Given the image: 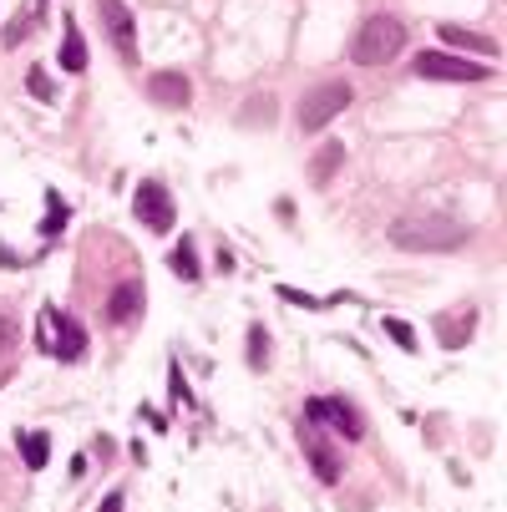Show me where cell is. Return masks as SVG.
<instances>
[{
    "label": "cell",
    "instance_id": "cell-1",
    "mask_svg": "<svg viewBox=\"0 0 507 512\" xmlns=\"http://www.w3.org/2000/svg\"><path fill=\"white\" fill-rule=\"evenodd\" d=\"M391 244L411 249V254H452L467 244V229L457 218H437V213H406L391 224Z\"/></svg>",
    "mask_w": 507,
    "mask_h": 512
},
{
    "label": "cell",
    "instance_id": "cell-2",
    "mask_svg": "<svg viewBox=\"0 0 507 512\" xmlns=\"http://www.w3.org/2000/svg\"><path fill=\"white\" fill-rule=\"evenodd\" d=\"M401 51H406V21H401V16H386V11H376V16L360 21V31H355V41H350L355 66H386V61H396Z\"/></svg>",
    "mask_w": 507,
    "mask_h": 512
},
{
    "label": "cell",
    "instance_id": "cell-3",
    "mask_svg": "<svg viewBox=\"0 0 507 512\" xmlns=\"http://www.w3.org/2000/svg\"><path fill=\"white\" fill-rule=\"evenodd\" d=\"M350 82H320V87H310L305 97H300V112H295V122H300V132L305 137H315V132H325L345 107H350Z\"/></svg>",
    "mask_w": 507,
    "mask_h": 512
},
{
    "label": "cell",
    "instance_id": "cell-4",
    "mask_svg": "<svg viewBox=\"0 0 507 512\" xmlns=\"http://www.w3.org/2000/svg\"><path fill=\"white\" fill-rule=\"evenodd\" d=\"M416 77L421 82H457V87H467V82H487L492 66L452 56V51H426V56H416Z\"/></svg>",
    "mask_w": 507,
    "mask_h": 512
},
{
    "label": "cell",
    "instance_id": "cell-5",
    "mask_svg": "<svg viewBox=\"0 0 507 512\" xmlns=\"http://www.w3.org/2000/svg\"><path fill=\"white\" fill-rule=\"evenodd\" d=\"M300 416H315L320 426H330L335 436H345V442H360V436H366L360 406H355V401H345V396H315V401H305V411H300Z\"/></svg>",
    "mask_w": 507,
    "mask_h": 512
},
{
    "label": "cell",
    "instance_id": "cell-6",
    "mask_svg": "<svg viewBox=\"0 0 507 512\" xmlns=\"http://www.w3.org/2000/svg\"><path fill=\"white\" fill-rule=\"evenodd\" d=\"M132 213L148 224L153 234H168L173 224H178V208H173V193L158 183V178H142L137 183V193H132Z\"/></svg>",
    "mask_w": 507,
    "mask_h": 512
},
{
    "label": "cell",
    "instance_id": "cell-7",
    "mask_svg": "<svg viewBox=\"0 0 507 512\" xmlns=\"http://www.w3.org/2000/svg\"><path fill=\"white\" fill-rule=\"evenodd\" d=\"M300 447H305L315 477H320L325 487H335V482H340V452H335V442L325 436V426H320L315 416H300Z\"/></svg>",
    "mask_w": 507,
    "mask_h": 512
},
{
    "label": "cell",
    "instance_id": "cell-8",
    "mask_svg": "<svg viewBox=\"0 0 507 512\" xmlns=\"http://www.w3.org/2000/svg\"><path fill=\"white\" fill-rule=\"evenodd\" d=\"M41 330L51 335V340H46V350H51V355H61L66 365L87 355V330H82L77 320H71V315H61V310H51V305H46V310H41Z\"/></svg>",
    "mask_w": 507,
    "mask_h": 512
},
{
    "label": "cell",
    "instance_id": "cell-9",
    "mask_svg": "<svg viewBox=\"0 0 507 512\" xmlns=\"http://www.w3.org/2000/svg\"><path fill=\"white\" fill-rule=\"evenodd\" d=\"M97 16H102L112 46L122 51V61H137V21L127 11V0H97Z\"/></svg>",
    "mask_w": 507,
    "mask_h": 512
},
{
    "label": "cell",
    "instance_id": "cell-10",
    "mask_svg": "<svg viewBox=\"0 0 507 512\" xmlns=\"http://www.w3.org/2000/svg\"><path fill=\"white\" fill-rule=\"evenodd\" d=\"M142 300H148V295H142V284H137V279L117 284V289H112V300H107V325L127 330V325L142 315Z\"/></svg>",
    "mask_w": 507,
    "mask_h": 512
},
{
    "label": "cell",
    "instance_id": "cell-11",
    "mask_svg": "<svg viewBox=\"0 0 507 512\" xmlns=\"http://www.w3.org/2000/svg\"><path fill=\"white\" fill-rule=\"evenodd\" d=\"M148 97L158 107H188L193 102V87H188L183 71H153V77H148Z\"/></svg>",
    "mask_w": 507,
    "mask_h": 512
},
{
    "label": "cell",
    "instance_id": "cell-12",
    "mask_svg": "<svg viewBox=\"0 0 507 512\" xmlns=\"http://www.w3.org/2000/svg\"><path fill=\"white\" fill-rule=\"evenodd\" d=\"M61 71H87V41H82V26L77 16H61Z\"/></svg>",
    "mask_w": 507,
    "mask_h": 512
},
{
    "label": "cell",
    "instance_id": "cell-13",
    "mask_svg": "<svg viewBox=\"0 0 507 512\" xmlns=\"http://www.w3.org/2000/svg\"><path fill=\"white\" fill-rule=\"evenodd\" d=\"M442 41L452 46V51H472V56H497V41L492 36H482V31H467V26H442Z\"/></svg>",
    "mask_w": 507,
    "mask_h": 512
},
{
    "label": "cell",
    "instance_id": "cell-14",
    "mask_svg": "<svg viewBox=\"0 0 507 512\" xmlns=\"http://www.w3.org/2000/svg\"><path fill=\"white\" fill-rule=\"evenodd\" d=\"M472 325H477V310H457V315H442L437 335H442V345H447V350H462V345H467V335H472Z\"/></svg>",
    "mask_w": 507,
    "mask_h": 512
},
{
    "label": "cell",
    "instance_id": "cell-15",
    "mask_svg": "<svg viewBox=\"0 0 507 512\" xmlns=\"http://www.w3.org/2000/svg\"><path fill=\"white\" fill-rule=\"evenodd\" d=\"M21 442V452H26V467L31 472H41L46 462H51V436L46 431H26V436H16Z\"/></svg>",
    "mask_w": 507,
    "mask_h": 512
},
{
    "label": "cell",
    "instance_id": "cell-16",
    "mask_svg": "<svg viewBox=\"0 0 507 512\" xmlns=\"http://www.w3.org/2000/svg\"><path fill=\"white\" fill-rule=\"evenodd\" d=\"M168 269H173V274H178L183 284H193V279L203 274V269H198V254H193V239H188V234H183V244H178V249L168 254Z\"/></svg>",
    "mask_w": 507,
    "mask_h": 512
},
{
    "label": "cell",
    "instance_id": "cell-17",
    "mask_svg": "<svg viewBox=\"0 0 507 512\" xmlns=\"http://www.w3.org/2000/svg\"><path fill=\"white\" fill-rule=\"evenodd\" d=\"M340 163H345V148H340V142H325V148L315 153V168H310V178L325 188V183H330V173H335Z\"/></svg>",
    "mask_w": 507,
    "mask_h": 512
},
{
    "label": "cell",
    "instance_id": "cell-18",
    "mask_svg": "<svg viewBox=\"0 0 507 512\" xmlns=\"http://www.w3.org/2000/svg\"><path fill=\"white\" fill-rule=\"evenodd\" d=\"M66 218H71V208H66L56 193H46V224H41V234H46V239H56V234L66 229Z\"/></svg>",
    "mask_w": 507,
    "mask_h": 512
},
{
    "label": "cell",
    "instance_id": "cell-19",
    "mask_svg": "<svg viewBox=\"0 0 507 512\" xmlns=\"http://www.w3.org/2000/svg\"><path fill=\"white\" fill-rule=\"evenodd\" d=\"M264 365H269V330L249 325V371H264Z\"/></svg>",
    "mask_w": 507,
    "mask_h": 512
},
{
    "label": "cell",
    "instance_id": "cell-20",
    "mask_svg": "<svg viewBox=\"0 0 507 512\" xmlns=\"http://www.w3.org/2000/svg\"><path fill=\"white\" fill-rule=\"evenodd\" d=\"M386 335H391V340H396L401 350H421V340H416V330H411L406 320H396V315L386 320Z\"/></svg>",
    "mask_w": 507,
    "mask_h": 512
},
{
    "label": "cell",
    "instance_id": "cell-21",
    "mask_svg": "<svg viewBox=\"0 0 507 512\" xmlns=\"http://www.w3.org/2000/svg\"><path fill=\"white\" fill-rule=\"evenodd\" d=\"M26 87H31V92H36L41 102H56V97H61V92L51 87V77H46V71H41V66H31V77H26Z\"/></svg>",
    "mask_w": 507,
    "mask_h": 512
},
{
    "label": "cell",
    "instance_id": "cell-22",
    "mask_svg": "<svg viewBox=\"0 0 507 512\" xmlns=\"http://www.w3.org/2000/svg\"><path fill=\"white\" fill-rule=\"evenodd\" d=\"M279 300H289V305H305V310L330 305V300H315V295H305V289H295V284H279Z\"/></svg>",
    "mask_w": 507,
    "mask_h": 512
},
{
    "label": "cell",
    "instance_id": "cell-23",
    "mask_svg": "<svg viewBox=\"0 0 507 512\" xmlns=\"http://www.w3.org/2000/svg\"><path fill=\"white\" fill-rule=\"evenodd\" d=\"M11 340H16V325H11L6 315H0V350H11Z\"/></svg>",
    "mask_w": 507,
    "mask_h": 512
},
{
    "label": "cell",
    "instance_id": "cell-24",
    "mask_svg": "<svg viewBox=\"0 0 507 512\" xmlns=\"http://www.w3.org/2000/svg\"><path fill=\"white\" fill-rule=\"evenodd\" d=\"M173 401H188V386H183V371L173 365Z\"/></svg>",
    "mask_w": 507,
    "mask_h": 512
}]
</instances>
